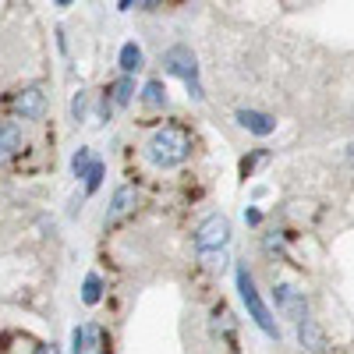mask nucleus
Returning a JSON list of instances; mask_svg holds the SVG:
<instances>
[{"mask_svg": "<svg viewBox=\"0 0 354 354\" xmlns=\"http://www.w3.org/2000/svg\"><path fill=\"white\" fill-rule=\"evenodd\" d=\"M145 156H149L153 167H163V170L181 167V163L192 156V138H188L181 128L167 124V128H160V131L149 138V145H145Z\"/></svg>", "mask_w": 354, "mask_h": 354, "instance_id": "1", "label": "nucleus"}, {"mask_svg": "<svg viewBox=\"0 0 354 354\" xmlns=\"http://www.w3.org/2000/svg\"><path fill=\"white\" fill-rule=\"evenodd\" d=\"M234 280H238V294H241V301H245V308H248V319L255 322V326L266 333V337H280V330H277V322H273V312L266 308V301H262V294H259V287H255V280H252V273H248V266L241 262L238 266V273H234Z\"/></svg>", "mask_w": 354, "mask_h": 354, "instance_id": "2", "label": "nucleus"}, {"mask_svg": "<svg viewBox=\"0 0 354 354\" xmlns=\"http://www.w3.org/2000/svg\"><path fill=\"white\" fill-rule=\"evenodd\" d=\"M163 71L174 75V78H181L188 85V96L192 100H202V82H198V61H195V53L188 46H170L163 53Z\"/></svg>", "mask_w": 354, "mask_h": 354, "instance_id": "3", "label": "nucleus"}, {"mask_svg": "<svg viewBox=\"0 0 354 354\" xmlns=\"http://www.w3.org/2000/svg\"><path fill=\"white\" fill-rule=\"evenodd\" d=\"M230 245V220L213 213V216H205L195 230V248L198 252H213V248H227Z\"/></svg>", "mask_w": 354, "mask_h": 354, "instance_id": "4", "label": "nucleus"}, {"mask_svg": "<svg viewBox=\"0 0 354 354\" xmlns=\"http://www.w3.org/2000/svg\"><path fill=\"white\" fill-rule=\"evenodd\" d=\"M273 301H277V312L290 322H301L308 319V301H305V290H298L294 283H277L273 287Z\"/></svg>", "mask_w": 354, "mask_h": 354, "instance_id": "5", "label": "nucleus"}, {"mask_svg": "<svg viewBox=\"0 0 354 354\" xmlns=\"http://www.w3.org/2000/svg\"><path fill=\"white\" fill-rule=\"evenodd\" d=\"M71 354H106V337L100 322H85L71 333Z\"/></svg>", "mask_w": 354, "mask_h": 354, "instance_id": "6", "label": "nucleus"}, {"mask_svg": "<svg viewBox=\"0 0 354 354\" xmlns=\"http://www.w3.org/2000/svg\"><path fill=\"white\" fill-rule=\"evenodd\" d=\"M15 113L21 117V121H39V117L46 113V93L39 85L21 88V93L15 96Z\"/></svg>", "mask_w": 354, "mask_h": 354, "instance_id": "7", "label": "nucleus"}, {"mask_svg": "<svg viewBox=\"0 0 354 354\" xmlns=\"http://www.w3.org/2000/svg\"><path fill=\"white\" fill-rule=\"evenodd\" d=\"M298 344L308 351V354H330L333 347H330V340H326V333H322V326L315 319H301L298 322Z\"/></svg>", "mask_w": 354, "mask_h": 354, "instance_id": "8", "label": "nucleus"}, {"mask_svg": "<svg viewBox=\"0 0 354 354\" xmlns=\"http://www.w3.org/2000/svg\"><path fill=\"white\" fill-rule=\"evenodd\" d=\"M234 117H238V124H241L245 131H252V135H259V138H266V135L277 131V117L262 113V110H238Z\"/></svg>", "mask_w": 354, "mask_h": 354, "instance_id": "9", "label": "nucleus"}, {"mask_svg": "<svg viewBox=\"0 0 354 354\" xmlns=\"http://www.w3.org/2000/svg\"><path fill=\"white\" fill-rule=\"evenodd\" d=\"M21 153V128L18 124H0V167Z\"/></svg>", "mask_w": 354, "mask_h": 354, "instance_id": "10", "label": "nucleus"}, {"mask_svg": "<svg viewBox=\"0 0 354 354\" xmlns=\"http://www.w3.org/2000/svg\"><path fill=\"white\" fill-rule=\"evenodd\" d=\"M135 209V188H117L113 192V198H110V213H106V220L113 223V220H121L124 213H131Z\"/></svg>", "mask_w": 354, "mask_h": 354, "instance_id": "11", "label": "nucleus"}, {"mask_svg": "<svg viewBox=\"0 0 354 354\" xmlns=\"http://www.w3.org/2000/svg\"><path fill=\"white\" fill-rule=\"evenodd\" d=\"M106 96H110L113 106H128V103L135 100V78H131V75H121V78L113 82V88H110Z\"/></svg>", "mask_w": 354, "mask_h": 354, "instance_id": "12", "label": "nucleus"}, {"mask_svg": "<svg viewBox=\"0 0 354 354\" xmlns=\"http://www.w3.org/2000/svg\"><path fill=\"white\" fill-rule=\"evenodd\" d=\"M117 64H121V75H135L142 68V46L138 43H124L121 53H117Z\"/></svg>", "mask_w": 354, "mask_h": 354, "instance_id": "13", "label": "nucleus"}, {"mask_svg": "<svg viewBox=\"0 0 354 354\" xmlns=\"http://www.w3.org/2000/svg\"><path fill=\"white\" fill-rule=\"evenodd\" d=\"M142 103H145V106H153V110L167 106V85H163L160 78L145 82V88H142Z\"/></svg>", "mask_w": 354, "mask_h": 354, "instance_id": "14", "label": "nucleus"}, {"mask_svg": "<svg viewBox=\"0 0 354 354\" xmlns=\"http://www.w3.org/2000/svg\"><path fill=\"white\" fill-rule=\"evenodd\" d=\"M103 174H106L103 160H93V163H88V170L82 174V181H85V195H96V192H100V185H103Z\"/></svg>", "mask_w": 354, "mask_h": 354, "instance_id": "15", "label": "nucleus"}, {"mask_svg": "<svg viewBox=\"0 0 354 354\" xmlns=\"http://www.w3.org/2000/svg\"><path fill=\"white\" fill-rule=\"evenodd\" d=\"M100 298H103V280L96 273H88L85 283H82V301L85 305H100Z\"/></svg>", "mask_w": 354, "mask_h": 354, "instance_id": "16", "label": "nucleus"}, {"mask_svg": "<svg viewBox=\"0 0 354 354\" xmlns=\"http://www.w3.org/2000/svg\"><path fill=\"white\" fill-rule=\"evenodd\" d=\"M88 163H93V153H88V149H78V153L71 156V174L82 177V174L88 170Z\"/></svg>", "mask_w": 354, "mask_h": 354, "instance_id": "17", "label": "nucleus"}, {"mask_svg": "<svg viewBox=\"0 0 354 354\" xmlns=\"http://www.w3.org/2000/svg\"><path fill=\"white\" fill-rule=\"evenodd\" d=\"M85 110H88V100H85V93H78V96H75V103H71V117H75V121H82Z\"/></svg>", "mask_w": 354, "mask_h": 354, "instance_id": "18", "label": "nucleus"}, {"mask_svg": "<svg viewBox=\"0 0 354 354\" xmlns=\"http://www.w3.org/2000/svg\"><path fill=\"white\" fill-rule=\"evenodd\" d=\"M262 245H266V252H270V255H277V252H283V238H277V234H270V238H266Z\"/></svg>", "mask_w": 354, "mask_h": 354, "instance_id": "19", "label": "nucleus"}, {"mask_svg": "<svg viewBox=\"0 0 354 354\" xmlns=\"http://www.w3.org/2000/svg\"><path fill=\"white\" fill-rule=\"evenodd\" d=\"M245 220H248V223H252V227H255V223H259V220H262V213H259V209H245Z\"/></svg>", "mask_w": 354, "mask_h": 354, "instance_id": "20", "label": "nucleus"}, {"mask_svg": "<svg viewBox=\"0 0 354 354\" xmlns=\"http://www.w3.org/2000/svg\"><path fill=\"white\" fill-rule=\"evenodd\" d=\"M131 4H135V0H117V8H121V11H131Z\"/></svg>", "mask_w": 354, "mask_h": 354, "instance_id": "21", "label": "nucleus"}, {"mask_svg": "<svg viewBox=\"0 0 354 354\" xmlns=\"http://www.w3.org/2000/svg\"><path fill=\"white\" fill-rule=\"evenodd\" d=\"M160 8V0H145V11H156Z\"/></svg>", "mask_w": 354, "mask_h": 354, "instance_id": "22", "label": "nucleus"}, {"mask_svg": "<svg viewBox=\"0 0 354 354\" xmlns=\"http://www.w3.org/2000/svg\"><path fill=\"white\" fill-rule=\"evenodd\" d=\"M36 354H57V347H39Z\"/></svg>", "mask_w": 354, "mask_h": 354, "instance_id": "23", "label": "nucleus"}, {"mask_svg": "<svg viewBox=\"0 0 354 354\" xmlns=\"http://www.w3.org/2000/svg\"><path fill=\"white\" fill-rule=\"evenodd\" d=\"M71 4V0H57V8H68Z\"/></svg>", "mask_w": 354, "mask_h": 354, "instance_id": "24", "label": "nucleus"}]
</instances>
